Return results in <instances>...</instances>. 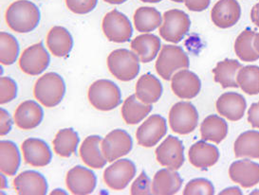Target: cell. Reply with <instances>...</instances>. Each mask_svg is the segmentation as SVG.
<instances>
[{
	"label": "cell",
	"instance_id": "1",
	"mask_svg": "<svg viewBox=\"0 0 259 195\" xmlns=\"http://www.w3.org/2000/svg\"><path fill=\"white\" fill-rule=\"evenodd\" d=\"M5 19L11 30L18 33H28L38 26L41 14L34 3L29 0H17L9 6Z\"/></svg>",
	"mask_w": 259,
	"mask_h": 195
},
{
	"label": "cell",
	"instance_id": "2",
	"mask_svg": "<svg viewBox=\"0 0 259 195\" xmlns=\"http://www.w3.org/2000/svg\"><path fill=\"white\" fill-rule=\"evenodd\" d=\"M66 93V84L61 76L49 72L41 76L34 84L33 94L41 105L53 108L63 101Z\"/></svg>",
	"mask_w": 259,
	"mask_h": 195
},
{
	"label": "cell",
	"instance_id": "3",
	"mask_svg": "<svg viewBox=\"0 0 259 195\" xmlns=\"http://www.w3.org/2000/svg\"><path fill=\"white\" fill-rule=\"evenodd\" d=\"M140 62L136 53L125 48H119L108 55L107 67L115 78L122 82H130L139 75Z\"/></svg>",
	"mask_w": 259,
	"mask_h": 195
},
{
	"label": "cell",
	"instance_id": "4",
	"mask_svg": "<svg viewBox=\"0 0 259 195\" xmlns=\"http://www.w3.org/2000/svg\"><path fill=\"white\" fill-rule=\"evenodd\" d=\"M88 98L91 105L100 111H110L122 103L121 90L109 80H98L89 88Z\"/></svg>",
	"mask_w": 259,
	"mask_h": 195
},
{
	"label": "cell",
	"instance_id": "5",
	"mask_svg": "<svg viewBox=\"0 0 259 195\" xmlns=\"http://www.w3.org/2000/svg\"><path fill=\"white\" fill-rule=\"evenodd\" d=\"M189 66V57L181 46L164 45L160 50L155 68L163 80L169 81L177 70L187 69Z\"/></svg>",
	"mask_w": 259,
	"mask_h": 195
},
{
	"label": "cell",
	"instance_id": "6",
	"mask_svg": "<svg viewBox=\"0 0 259 195\" xmlns=\"http://www.w3.org/2000/svg\"><path fill=\"white\" fill-rule=\"evenodd\" d=\"M162 17L163 23L160 27L161 38L174 44L181 42L190 30L189 15L182 10L173 9L165 12Z\"/></svg>",
	"mask_w": 259,
	"mask_h": 195
},
{
	"label": "cell",
	"instance_id": "7",
	"mask_svg": "<svg viewBox=\"0 0 259 195\" xmlns=\"http://www.w3.org/2000/svg\"><path fill=\"white\" fill-rule=\"evenodd\" d=\"M197 108L188 102H180L172 106L169 112L171 130L180 135H188L198 126Z\"/></svg>",
	"mask_w": 259,
	"mask_h": 195
},
{
	"label": "cell",
	"instance_id": "8",
	"mask_svg": "<svg viewBox=\"0 0 259 195\" xmlns=\"http://www.w3.org/2000/svg\"><path fill=\"white\" fill-rule=\"evenodd\" d=\"M102 28L108 41L114 43L128 42L133 34V28L128 17L117 10L105 15Z\"/></svg>",
	"mask_w": 259,
	"mask_h": 195
},
{
	"label": "cell",
	"instance_id": "9",
	"mask_svg": "<svg viewBox=\"0 0 259 195\" xmlns=\"http://www.w3.org/2000/svg\"><path fill=\"white\" fill-rule=\"evenodd\" d=\"M132 148L133 140L131 135L122 129L111 131L101 142V149L108 162H114L128 155Z\"/></svg>",
	"mask_w": 259,
	"mask_h": 195
},
{
	"label": "cell",
	"instance_id": "10",
	"mask_svg": "<svg viewBox=\"0 0 259 195\" xmlns=\"http://www.w3.org/2000/svg\"><path fill=\"white\" fill-rule=\"evenodd\" d=\"M51 56L43 43L31 45L24 51L19 59V68L24 73L31 76L40 75L50 66Z\"/></svg>",
	"mask_w": 259,
	"mask_h": 195
},
{
	"label": "cell",
	"instance_id": "11",
	"mask_svg": "<svg viewBox=\"0 0 259 195\" xmlns=\"http://www.w3.org/2000/svg\"><path fill=\"white\" fill-rule=\"evenodd\" d=\"M136 175V166L130 159L116 160L106 169L104 181L108 188L122 190Z\"/></svg>",
	"mask_w": 259,
	"mask_h": 195
},
{
	"label": "cell",
	"instance_id": "12",
	"mask_svg": "<svg viewBox=\"0 0 259 195\" xmlns=\"http://www.w3.org/2000/svg\"><path fill=\"white\" fill-rule=\"evenodd\" d=\"M155 154L159 164L171 170L178 171L185 161L183 142L174 135H169L165 138L156 149Z\"/></svg>",
	"mask_w": 259,
	"mask_h": 195
},
{
	"label": "cell",
	"instance_id": "13",
	"mask_svg": "<svg viewBox=\"0 0 259 195\" xmlns=\"http://www.w3.org/2000/svg\"><path fill=\"white\" fill-rule=\"evenodd\" d=\"M166 132L167 124L165 119L160 115H153L138 128V143L145 148H152L165 135Z\"/></svg>",
	"mask_w": 259,
	"mask_h": 195
},
{
	"label": "cell",
	"instance_id": "14",
	"mask_svg": "<svg viewBox=\"0 0 259 195\" xmlns=\"http://www.w3.org/2000/svg\"><path fill=\"white\" fill-rule=\"evenodd\" d=\"M66 184L72 194H92L96 188L97 178L92 170L75 166L67 173Z\"/></svg>",
	"mask_w": 259,
	"mask_h": 195
},
{
	"label": "cell",
	"instance_id": "15",
	"mask_svg": "<svg viewBox=\"0 0 259 195\" xmlns=\"http://www.w3.org/2000/svg\"><path fill=\"white\" fill-rule=\"evenodd\" d=\"M171 88L177 97L191 100L197 97L201 88L198 75L187 69L180 70L171 79Z\"/></svg>",
	"mask_w": 259,
	"mask_h": 195
},
{
	"label": "cell",
	"instance_id": "16",
	"mask_svg": "<svg viewBox=\"0 0 259 195\" xmlns=\"http://www.w3.org/2000/svg\"><path fill=\"white\" fill-rule=\"evenodd\" d=\"M241 16V8L236 0H220L211 12L213 24L221 29L235 26Z\"/></svg>",
	"mask_w": 259,
	"mask_h": 195
},
{
	"label": "cell",
	"instance_id": "17",
	"mask_svg": "<svg viewBox=\"0 0 259 195\" xmlns=\"http://www.w3.org/2000/svg\"><path fill=\"white\" fill-rule=\"evenodd\" d=\"M24 159L27 164L40 168L49 165L52 161L53 155L50 147L40 138H28L21 146Z\"/></svg>",
	"mask_w": 259,
	"mask_h": 195
},
{
	"label": "cell",
	"instance_id": "18",
	"mask_svg": "<svg viewBox=\"0 0 259 195\" xmlns=\"http://www.w3.org/2000/svg\"><path fill=\"white\" fill-rule=\"evenodd\" d=\"M14 187L20 195H45L49 188L46 178L35 171L19 173L14 180Z\"/></svg>",
	"mask_w": 259,
	"mask_h": 195
},
{
	"label": "cell",
	"instance_id": "19",
	"mask_svg": "<svg viewBox=\"0 0 259 195\" xmlns=\"http://www.w3.org/2000/svg\"><path fill=\"white\" fill-rule=\"evenodd\" d=\"M229 175L242 188H251L259 183V164L248 159L238 160L230 166Z\"/></svg>",
	"mask_w": 259,
	"mask_h": 195
},
{
	"label": "cell",
	"instance_id": "20",
	"mask_svg": "<svg viewBox=\"0 0 259 195\" xmlns=\"http://www.w3.org/2000/svg\"><path fill=\"white\" fill-rule=\"evenodd\" d=\"M14 117L17 127L28 131L40 125L44 118V111L36 102L29 100L19 105Z\"/></svg>",
	"mask_w": 259,
	"mask_h": 195
},
{
	"label": "cell",
	"instance_id": "21",
	"mask_svg": "<svg viewBox=\"0 0 259 195\" xmlns=\"http://www.w3.org/2000/svg\"><path fill=\"white\" fill-rule=\"evenodd\" d=\"M217 111L231 121H237L243 118L246 110V101L242 95L235 92L222 94L217 101Z\"/></svg>",
	"mask_w": 259,
	"mask_h": 195
},
{
	"label": "cell",
	"instance_id": "22",
	"mask_svg": "<svg viewBox=\"0 0 259 195\" xmlns=\"http://www.w3.org/2000/svg\"><path fill=\"white\" fill-rule=\"evenodd\" d=\"M188 157L194 167L200 170H207L219 161L220 152L215 146L205 142V140H201L191 146Z\"/></svg>",
	"mask_w": 259,
	"mask_h": 195
},
{
	"label": "cell",
	"instance_id": "23",
	"mask_svg": "<svg viewBox=\"0 0 259 195\" xmlns=\"http://www.w3.org/2000/svg\"><path fill=\"white\" fill-rule=\"evenodd\" d=\"M183 186L180 173L171 169H161L155 174L152 182V194L173 195Z\"/></svg>",
	"mask_w": 259,
	"mask_h": 195
},
{
	"label": "cell",
	"instance_id": "24",
	"mask_svg": "<svg viewBox=\"0 0 259 195\" xmlns=\"http://www.w3.org/2000/svg\"><path fill=\"white\" fill-rule=\"evenodd\" d=\"M102 138L99 135H90L84 139L80 147V157L87 166L92 169H102L107 165V158H105L100 144Z\"/></svg>",
	"mask_w": 259,
	"mask_h": 195
},
{
	"label": "cell",
	"instance_id": "25",
	"mask_svg": "<svg viewBox=\"0 0 259 195\" xmlns=\"http://www.w3.org/2000/svg\"><path fill=\"white\" fill-rule=\"evenodd\" d=\"M133 52L137 54L142 63H150L158 55L161 48L160 39L151 33H145L134 38L130 44Z\"/></svg>",
	"mask_w": 259,
	"mask_h": 195
},
{
	"label": "cell",
	"instance_id": "26",
	"mask_svg": "<svg viewBox=\"0 0 259 195\" xmlns=\"http://www.w3.org/2000/svg\"><path fill=\"white\" fill-rule=\"evenodd\" d=\"M47 45L54 56L66 57L72 50L73 39L67 29L55 26L48 33Z\"/></svg>",
	"mask_w": 259,
	"mask_h": 195
},
{
	"label": "cell",
	"instance_id": "27",
	"mask_svg": "<svg viewBox=\"0 0 259 195\" xmlns=\"http://www.w3.org/2000/svg\"><path fill=\"white\" fill-rule=\"evenodd\" d=\"M162 90L160 80L150 73L141 76L136 83V96L145 105L157 103L162 95Z\"/></svg>",
	"mask_w": 259,
	"mask_h": 195
},
{
	"label": "cell",
	"instance_id": "28",
	"mask_svg": "<svg viewBox=\"0 0 259 195\" xmlns=\"http://www.w3.org/2000/svg\"><path fill=\"white\" fill-rule=\"evenodd\" d=\"M241 68L242 66L238 61L226 59L220 62L213 69V81L220 83L222 88H236L239 86L237 83V74Z\"/></svg>",
	"mask_w": 259,
	"mask_h": 195
},
{
	"label": "cell",
	"instance_id": "29",
	"mask_svg": "<svg viewBox=\"0 0 259 195\" xmlns=\"http://www.w3.org/2000/svg\"><path fill=\"white\" fill-rule=\"evenodd\" d=\"M200 134L202 140L220 144L227 136L228 124L219 116H208L200 125Z\"/></svg>",
	"mask_w": 259,
	"mask_h": 195
},
{
	"label": "cell",
	"instance_id": "30",
	"mask_svg": "<svg viewBox=\"0 0 259 195\" xmlns=\"http://www.w3.org/2000/svg\"><path fill=\"white\" fill-rule=\"evenodd\" d=\"M0 170L8 176L16 175L20 167V154L16 143L9 140L0 142Z\"/></svg>",
	"mask_w": 259,
	"mask_h": 195
},
{
	"label": "cell",
	"instance_id": "31",
	"mask_svg": "<svg viewBox=\"0 0 259 195\" xmlns=\"http://www.w3.org/2000/svg\"><path fill=\"white\" fill-rule=\"evenodd\" d=\"M152 105H145L138 99L136 94L131 95L124 102L122 107V116L126 124L135 125L146 118L152 111Z\"/></svg>",
	"mask_w": 259,
	"mask_h": 195
},
{
	"label": "cell",
	"instance_id": "32",
	"mask_svg": "<svg viewBox=\"0 0 259 195\" xmlns=\"http://www.w3.org/2000/svg\"><path fill=\"white\" fill-rule=\"evenodd\" d=\"M80 142L79 135L71 128L60 130L53 141L55 153L61 158H69L75 154Z\"/></svg>",
	"mask_w": 259,
	"mask_h": 195
},
{
	"label": "cell",
	"instance_id": "33",
	"mask_svg": "<svg viewBox=\"0 0 259 195\" xmlns=\"http://www.w3.org/2000/svg\"><path fill=\"white\" fill-rule=\"evenodd\" d=\"M162 18L160 12L153 7H141L134 14V25L139 32H151L160 27Z\"/></svg>",
	"mask_w": 259,
	"mask_h": 195
},
{
	"label": "cell",
	"instance_id": "34",
	"mask_svg": "<svg viewBox=\"0 0 259 195\" xmlns=\"http://www.w3.org/2000/svg\"><path fill=\"white\" fill-rule=\"evenodd\" d=\"M236 158L259 159V132L247 131L239 135L235 142Z\"/></svg>",
	"mask_w": 259,
	"mask_h": 195
},
{
	"label": "cell",
	"instance_id": "35",
	"mask_svg": "<svg viewBox=\"0 0 259 195\" xmlns=\"http://www.w3.org/2000/svg\"><path fill=\"white\" fill-rule=\"evenodd\" d=\"M254 37V31L250 29H246L236 38L235 52L240 60L244 62H254L258 60L259 53L253 45Z\"/></svg>",
	"mask_w": 259,
	"mask_h": 195
},
{
	"label": "cell",
	"instance_id": "36",
	"mask_svg": "<svg viewBox=\"0 0 259 195\" xmlns=\"http://www.w3.org/2000/svg\"><path fill=\"white\" fill-rule=\"evenodd\" d=\"M237 83L239 87L248 95L259 94V67H243L237 74Z\"/></svg>",
	"mask_w": 259,
	"mask_h": 195
},
{
	"label": "cell",
	"instance_id": "37",
	"mask_svg": "<svg viewBox=\"0 0 259 195\" xmlns=\"http://www.w3.org/2000/svg\"><path fill=\"white\" fill-rule=\"evenodd\" d=\"M0 62L5 66H11L16 63L19 55V45L15 36L8 32H0Z\"/></svg>",
	"mask_w": 259,
	"mask_h": 195
},
{
	"label": "cell",
	"instance_id": "38",
	"mask_svg": "<svg viewBox=\"0 0 259 195\" xmlns=\"http://www.w3.org/2000/svg\"><path fill=\"white\" fill-rule=\"evenodd\" d=\"M183 195H213L214 188L213 184L204 178H197L189 181L185 186Z\"/></svg>",
	"mask_w": 259,
	"mask_h": 195
},
{
	"label": "cell",
	"instance_id": "39",
	"mask_svg": "<svg viewBox=\"0 0 259 195\" xmlns=\"http://www.w3.org/2000/svg\"><path fill=\"white\" fill-rule=\"evenodd\" d=\"M17 96V84L9 77H1L0 80V104L6 105Z\"/></svg>",
	"mask_w": 259,
	"mask_h": 195
},
{
	"label": "cell",
	"instance_id": "40",
	"mask_svg": "<svg viewBox=\"0 0 259 195\" xmlns=\"http://www.w3.org/2000/svg\"><path fill=\"white\" fill-rule=\"evenodd\" d=\"M130 194L132 195H149L152 194V184L150 178L147 176L145 172H142L137 177V179L133 182Z\"/></svg>",
	"mask_w": 259,
	"mask_h": 195
},
{
	"label": "cell",
	"instance_id": "41",
	"mask_svg": "<svg viewBox=\"0 0 259 195\" xmlns=\"http://www.w3.org/2000/svg\"><path fill=\"white\" fill-rule=\"evenodd\" d=\"M98 0H66L67 7L69 11L76 15H87L92 12Z\"/></svg>",
	"mask_w": 259,
	"mask_h": 195
},
{
	"label": "cell",
	"instance_id": "42",
	"mask_svg": "<svg viewBox=\"0 0 259 195\" xmlns=\"http://www.w3.org/2000/svg\"><path fill=\"white\" fill-rule=\"evenodd\" d=\"M0 120H1L0 135L4 136V135H8L12 130L14 122H13V120H12L8 111L3 108L0 109Z\"/></svg>",
	"mask_w": 259,
	"mask_h": 195
},
{
	"label": "cell",
	"instance_id": "43",
	"mask_svg": "<svg viewBox=\"0 0 259 195\" xmlns=\"http://www.w3.org/2000/svg\"><path fill=\"white\" fill-rule=\"evenodd\" d=\"M183 2L192 12H202L209 7L211 0H183Z\"/></svg>",
	"mask_w": 259,
	"mask_h": 195
},
{
	"label": "cell",
	"instance_id": "44",
	"mask_svg": "<svg viewBox=\"0 0 259 195\" xmlns=\"http://www.w3.org/2000/svg\"><path fill=\"white\" fill-rule=\"evenodd\" d=\"M248 121L252 127L259 129V102L251 105L248 112Z\"/></svg>",
	"mask_w": 259,
	"mask_h": 195
},
{
	"label": "cell",
	"instance_id": "45",
	"mask_svg": "<svg viewBox=\"0 0 259 195\" xmlns=\"http://www.w3.org/2000/svg\"><path fill=\"white\" fill-rule=\"evenodd\" d=\"M251 19L252 23L259 28V3L255 4L251 9Z\"/></svg>",
	"mask_w": 259,
	"mask_h": 195
},
{
	"label": "cell",
	"instance_id": "46",
	"mask_svg": "<svg viewBox=\"0 0 259 195\" xmlns=\"http://www.w3.org/2000/svg\"><path fill=\"white\" fill-rule=\"evenodd\" d=\"M229 193H232V194H235V193L236 194H241L240 189L237 188H230L221 192V194H229Z\"/></svg>",
	"mask_w": 259,
	"mask_h": 195
},
{
	"label": "cell",
	"instance_id": "47",
	"mask_svg": "<svg viewBox=\"0 0 259 195\" xmlns=\"http://www.w3.org/2000/svg\"><path fill=\"white\" fill-rule=\"evenodd\" d=\"M6 174L5 173H1L0 174V178H1V189L7 188V179H6Z\"/></svg>",
	"mask_w": 259,
	"mask_h": 195
},
{
	"label": "cell",
	"instance_id": "48",
	"mask_svg": "<svg viewBox=\"0 0 259 195\" xmlns=\"http://www.w3.org/2000/svg\"><path fill=\"white\" fill-rule=\"evenodd\" d=\"M105 2H107L108 4H112V5H120L124 2H126L127 0H104Z\"/></svg>",
	"mask_w": 259,
	"mask_h": 195
},
{
	"label": "cell",
	"instance_id": "49",
	"mask_svg": "<svg viewBox=\"0 0 259 195\" xmlns=\"http://www.w3.org/2000/svg\"><path fill=\"white\" fill-rule=\"evenodd\" d=\"M253 45H254V47H255V50L257 51V53H259V33H257V34L255 35V37H254V41H253Z\"/></svg>",
	"mask_w": 259,
	"mask_h": 195
},
{
	"label": "cell",
	"instance_id": "50",
	"mask_svg": "<svg viewBox=\"0 0 259 195\" xmlns=\"http://www.w3.org/2000/svg\"><path fill=\"white\" fill-rule=\"evenodd\" d=\"M57 193H59V194H67V192H65V190H63V189H54V191L52 192V194H57Z\"/></svg>",
	"mask_w": 259,
	"mask_h": 195
},
{
	"label": "cell",
	"instance_id": "51",
	"mask_svg": "<svg viewBox=\"0 0 259 195\" xmlns=\"http://www.w3.org/2000/svg\"><path fill=\"white\" fill-rule=\"evenodd\" d=\"M142 2H144V3H159V2H161L162 0H141Z\"/></svg>",
	"mask_w": 259,
	"mask_h": 195
},
{
	"label": "cell",
	"instance_id": "52",
	"mask_svg": "<svg viewBox=\"0 0 259 195\" xmlns=\"http://www.w3.org/2000/svg\"><path fill=\"white\" fill-rule=\"evenodd\" d=\"M171 1H173V2H176V3H183V0H171Z\"/></svg>",
	"mask_w": 259,
	"mask_h": 195
}]
</instances>
